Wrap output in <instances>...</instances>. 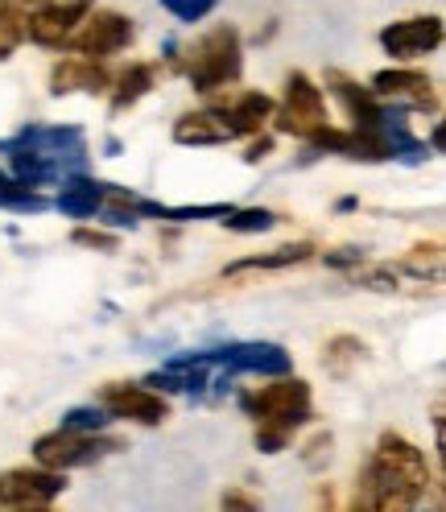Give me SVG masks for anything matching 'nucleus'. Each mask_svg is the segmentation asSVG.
Instances as JSON below:
<instances>
[{
	"label": "nucleus",
	"mask_w": 446,
	"mask_h": 512,
	"mask_svg": "<svg viewBox=\"0 0 446 512\" xmlns=\"http://www.w3.org/2000/svg\"><path fill=\"white\" fill-rule=\"evenodd\" d=\"M133 42V21L124 13H112V9H87V17L79 21V29L71 34V50L83 54V58H112L120 54L124 46Z\"/></svg>",
	"instance_id": "1a4fd4ad"
},
{
	"label": "nucleus",
	"mask_w": 446,
	"mask_h": 512,
	"mask_svg": "<svg viewBox=\"0 0 446 512\" xmlns=\"http://www.w3.org/2000/svg\"><path fill=\"white\" fill-rule=\"evenodd\" d=\"M244 71V42L236 25H215L195 42L186 58V79L199 95H215L223 87H236Z\"/></svg>",
	"instance_id": "7ed1b4c3"
},
{
	"label": "nucleus",
	"mask_w": 446,
	"mask_h": 512,
	"mask_svg": "<svg viewBox=\"0 0 446 512\" xmlns=\"http://www.w3.org/2000/svg\"><path fill=\"white\" fill-rule=\"evenodd\" d=\"M331 446H335V438H331V434L310 438V442H306V451H302V463H306L310 471H318L323 463H331Z\"/></svg>",
	"instance_id": "c756f323"
},
{
	"label": "nucleus",
	"mask_w": 446,
	"mask_h": 512,
	"mask_svg": "<svg viewBox=\"0 0 446 512\" xmlns=\"http://www.w3.org/2000/svg\"><path fill=\"white\" fill-rule=\"evenodd\" d=\"M215 5H219V0H162V9H166V13H174V17H178V21H186V25L203 21Z\"/></svg>",
	"instance_id": "a878e982"
},
{
	"label": "nucleus",
	"mask_w": 446,
	"mask_h": 512,
	"mask_svg": "<svg viewBox=\"0 0 446 512\" xmlns=\"http://www.w3.org/2000/svg\"><path fill=\"white\" fill-rule=\"evenodd\" d=\"M273 128L281 137H294V141H310L318 128H327V95L306 71H290L285 75V95L281 104H273Z\"/></svg>",
	"instance_id": "20e7f679"
},
{
	"label": "nucleus",
	"mask_w": 446,
	"mask_h": 512,
	"mask_svg": "<svg viewBox=\"0 0 446 512\" xmlns=\"http://www.w3.org/2000/svg\"><path fill=\"white\" fill-rule=\"evenodd\" d=\"M108 409L112 422H133V426H162L170 418V401L149 389V384H133V380H108L100 384V393H95Z\"/></svg>",
	"instance_id": "0eeeda50"
},
{
	"label": "nucleus",
	"mask_w": 446,
	"mask_h": 512,
	"mask_svg": "<svg viewBox=\"0 0 446 512\" xmlns=\"http://www.w3.org/2000/svg\"><path fill=\"white\" fill-rule=\"evenodd\" d=\"M13 149L42 157V162H50L62 174L67 166H79L87 157V137L75 124H25L17 137L0 141V153H13Z\"/></svg>",
	"instance_id": "423d86ee"
},
{
	"label": "nucleus",
	"mask_w": 446,
	"mask_h": 512,
	"mask_svg": "<svg viewBox=\"0 0 446 512\" xmlns=\"http://www.w3.org/2000/svg\"><path fill=\"white\" fill-rule=\"evenodd\" d=\"M112 87V75L104 71L100 58H83V54H67L54 62L50 71V95H104Z\"/></svg>",
	"instance_id": "2eb2a0df"
},
{
	"label": "nucleus",
	"mask_w": 446,
	"mask_h": 512,
	"mask_svg": "<svg viewBox=\"0 0 446 512\" xmlns=\"http://www.w3.org/2000/svg\"><path fill=\"white\" fill-rule=\"evenodd\" d=\"M434 488V475L426 463V451L413 446L405 434H380L372 459L356 475V508H380V512H409L426 500Z\"/></svg>",
	"instance_id": "f257e3e1"
},
{
	"label": "nucleus",
	"mask_w": 446,
	"mask_h": 512,
	"mask_svg": "<svg viewBox=\"0 0 446 512\" xmlns=\"http://www.w3.org/2000/svg\"><path fill=\"white\" fill-rule=\"evenodd\" d=\"M364 360H368V343L356 339V335H335L323 347V368L331 376H352V368L364 364Z\"/></svg>",
	"instance_id": "412c9836"
},
{
	"label": "nucleus",
	"mask_w": 446,
	"mask_h": 512,
	"mask_svg": "<svg viewBox=\"0 0 446 512\" xmlns=\"http://www.w3.org/2000/svg\"><path fill=\"white\" fill-rule=\"evenodd\" d=\"M430 149H434V153L442 149V128H434V133H430Z\"/></svg>",
	"instance_id": "473e14b6"
},
{
	"label": "nucleus",
	"mask_w": 446,
	"mask_h": 512,
	"mask_svg": "<svg viewBox=\"0 0 446 512\" xmlns=\"http://www.w3.org/2000/svg\"><path fill=\"white\" fill-rule=\"evenodd\" d=\"M219 504L223 508H240V512H257L261 508V496H252V492H244V488H228L219 496Z\"/></svg>",
	"instance_id": "7c9ffc66"
},
{
	"label": "nucleus",
	"mask_w": 446,
	"mask_h": 512,
	"mask_svg": "<svg viewBox=\"0 0 446 512\" xmlns=\"http://www.w3.org/2000/svg\"><path fill=\"white\" fill-rule=\"evenodd\" d=\"M62 492H67V471L50 467H13L0 475V508H50Z\"/></svg>",
	"instance_id": "6e6552de"
},
{
	"label": "nucleus",
	"mask_w": 446,
	"mask_h": 512,
	"mask_svg": "<svg viewBox=\"0 0 446 512\" xmlns=\"http://www.w3.org/2000/svg\"><path fill=\"white\" fill-rule=\"evenodd\" d=\"M211 360L223 364L228 372H252V376H285L294 372L290 351L281 343H232V347H219L211 351Z\"/></svg>",
	"instance_id": "4468645a"
},
{
	"label": "nucleus",
	"mask_w": 446,
	"mask_h": 512,
	"mask_svg": "<svg viewBox=\"0 0 446 512\" xmlns=\"http://www.w3.org/2000/svg\"><path fill=\"white\" fill-rule=\"evenodd\" d=\"M372 95L385 104H401L405 112H438V87L426 71H413V67H385L372 75Z\"/></svg>",
	"instance_id": "9d476101"
},
{
	"label": "nucleus",
	"mask_w": 446,
	"mask_h": 512,
	"mask_svg": "<svg viewBox=\"0 0 446 512\" xmlns=\"http://www.w3.org/2000/svg\"><path fill=\"white\" fill-rule=\"evenodd\" d=\"M21 42H25V9L5 0L0 5V62H9Z\"/></svg>",
	"instance_id": "5701e85b"
},
{
	"label": "nucleus",
	"mask_w": 446,
	"mask_h": 512,
	"mask_svg": "<svg viewBox=\"0 0 446 512\" xmlns=\"http://www.w3.org/2000/svg\"><path fill=\"white\" fill-rule=\"evenodd\" d=\"M380 46H385L389 58L397 62H413L422 54H434L442 46V17L426 13V17H405L380 29Z\"/></svg>",
	"instance_id": "ddd939ff"
},
{
	"label": "nucleus",
	"mask_w": 446,
	"mask_h": 512,
	"mask_svg": "<svg viewBox=\"0 0 446 512\" xmlns=\"http://www.w3.org/2000/svg\"><path fill=\"white\" fill-rule=\"evenodd\" d=\"M228 232H236V236H261V232H269V228H277V215L269 211V207H232L228 215L219 219Z\"/></svg>",
	"instance_id": "4be33fe9"
},
{
	"label": "nucleus",
	"mask_w": 446,
	"mask_h": 512,
	"mask_svg": "<svg viewBox=\"0 0 446 512\" xmlns=\"http://www.w3.org/2000/svg\"><path fill=\"white\" fill-rule=\"evenodd\" d=\"M401 269L413 273V277H422V281H426V273L438 277V269H442V244H434V240L430 244H413Z\"/></svg>",
	"instance_id": "b1692460"
},
{
	"label": "nucleus",
	"mask_w": 446,
	"mask_h": 512,
	"mask_svg": "<svg viewBox=\"0 0 446 512\" xmlns=\"http://www.w3.org/2000/svg\"><path fill=\"white\" fill-rule=\"evenodd\" d=\"M108 409L100 405V401H95V405H75V409H67V413H62V426H67V430H108Z\"/></svg>",
	"instance_id": "393cba45"
},
{
	"label": "nucleus",
	"mask_w": 446,
	"mask_h": 512,
	"mask_svg": "<svg viewBox=\"0 0 446 512\" xmlns=\"http://www.w3.org/2000/svg\"><path fill=\"white\" fill-rule=\"evenodd\" d=\"M124 451V442L120 438H108L104 430H67V426H58L50 434H42L34 442V463L38 467H50V471H75V467H91V463H100L108 455Z\"/></svg>",
	"instance_id": "39448f33"
},
{
	"label": "nucleus",
	"mask_w": 446,
	"mask_h": 512,
	"mask_svg": "<svg viewBox=\"0 0 446 512\" xmlns=\"http://www.w3.org/2000/svg\"><path fill=\"white\" fill-rule=\"evenodd\" d=\"M240 409L257 422V451L261 455H281L290 446L294 430H302L310 413V384L302 376H269V384L240 397Z\"/></svg>",
	"instance_id": "f03ea898"
},
{
	"label": "nucleus",
	"mask_w": 446,
	"mask_h": 512,
	"mask_svg": "<svg viewBox=\"0 0 446 512\" xmlns=\"http://www.w3.org/2000/svg\"><path fill=\"white\" fill-rule=\"evenodd\" d=\"M269 153H273V137L252 133V145H248V153H244V162H248V166H257L261 157H269Z\"/></svg>",
	"instance_id": "2f4dec72"
},
{
	"label": "nucleus",
	"mask_w": 446,
	"mask_h": 512,
	"mask_svg": "<svg viewBox=\"0 0 446 512\" xmlns=\"http://www.w3.org/2000/svg\"><path fill=\"white\" fill-rule=\"evenodd\" d=\"M356 281L364 285V290H376V294H397V290H401L393 265H380V269H368V273L356 269Z\"/></svg>",
	"instance_id": "bb28decb"
},
{
	"label": "nucleus",
	"mask_w": 446,
	"mask_h": 512,
	"mask_svg": "<svg viewBox=\"0 0 446 512\" xmlns=\"http://www.w3.org/2000/svg\"><path fill=\"white\" fill-rule=\"evenodd\" d=\"M104 199H108V182H95L87 174H67L54 207L67 219H91V215L104 211Z\"/></svg>",
	"instance_id": "a211bd4d"
},
{
	"label": "nucleus",
	"mask_w": 446,
	"mask_h": 512,
	"mask_svg": "<svg viewBox=\"0 0 446 512\" xmlns=\"http://www.w3.org/2000/svg\"><path fill=\"white\" fill-rule=\"evenodd\" d=\"M327 87L335 91V100L347 108V116L356 120V128H385L389 120H405L401 104L376 100L372 87H360L347 71H327Z\"/></svg>",
	"instance_id": "f8f14e48"
},
{
	"label": "nucleus",
	"mask_w": 446,
	"mask_h": 512,
	"mask_svg": "<svg viewBox=\"0 0 446 512\" xmlns=\"http://www.w3.org/2000/svg\"><path fill=\"white\" fill-rule=\"evenodd\" d=\"M83 17L87 5H79V0H42L34 13H25V38L46 50H62Z\"/></svg>",
	"instance_id": "9b49d317"
},
{
	"label": "nucleus",
	"mask_w": 446,
	"mask_h": 512,
	"mask_svg": "<svg viewBox=\"0 0 446 512\" xmlns=\"http://www.w3.org/2000/svg\"><path fill=\"white\" fill-rule=\"evenodd\" d=\"M79 5H91V0H79Z\"/></svg>",
	"instance_id": "72a5a7b5"
},
{
	"label": "nucleus",
	"mask_w": 446,
	"mask_h": 512,
	"mask_svg": "<svg viewBox=\"0 0 446 512\" xmlns=\"http://www.w3.org/2000/svg\"><path fill=\"white\" fill-rule=\"evenodd\" d=\"M174 141L190 145V149H215V145H228L236 141L228 120H223L215 108H199V112H182L174 120Z\"/></svg>",
	"instance_id": "dca6fc26"
},
{
	"label": "nucleus",
	"mask_w": 446,
	"mask_h": 512,
	"mask_svg": "<svg viewBox=\"0 0 446 512\" xmlns=\"http://www.w3.org/2000/svg\"><path fill=\"white\" fill-rule=\"evenodd\" d=\"M215 112L228 120L232 137H252V133H261V128L269 124L273 100H269L265 91H240V95H232V100H223Z\"/></svg>",
	"instance_id": "f3484780"
},
{
	"label": "nucleus",
	"mask_w": 446,
	"mask_h": 512,
	"mask_svg": "<svg viewBox=\"0 0 446 512\" xmlns=\"http://www.w3.org/2000/svg\"><path fill=\"white\" fill-rule=\"evenodd\" d=\"M71 240H75L79 248H91V252H116V248H120V240H116L112 232H104V228H75Z\"/></svg>",
	"instance_id": "cd10ccee"
},
{
	"label": "nucleus",
	"mask_w": 446,
	"mask_h": 512,
	"mask_svg": "<svg viewBox=\"0 0 446 512\" xmlns=\"http://www.w3.org/2000/svg\"><path fill=\"white\" fill-rule=\"evenodd\" d=\"M323 261H327V269H364V248H356V244H343V248H331V252H323Z\"/></svg>",
	"instance_id": "c85d7f7f"
},
{
	"label": "nucleus",
	"mask_w": 446,
	"mask_h": 512,
	"mask_svg": "<svg viewBox=\"0 0 446 512\" xmlns=\"http://www.w3.org/2000/svg\"><path fill=\"white\" fill-rule=\"evenodd\" d=\"M318 248L310 240H298V244H281V248H269V252H257V256H240L223 269V277H244V273H277V269H294V265H306Z\"/></svg>",
	"instance_id": "6ab92c4d"
},
{
	"label": "nucleus",
	"mask_w": 446,
	"mask_h": 512,
	"mask_svg": "<svg viewBox=\"0 0 446 512\" xmlns=\"http://www.w3.org/2000/svg\"><path fill=\"white\" fill-rule=\"evenodd\" d=\"M153 83H157V62H133L129 71H120L116 79H112V112H124V108H133V104H141L145 95L153 91Z\"/></svg>",
	"instance_id": "aec40b11"
}]
</instances>
